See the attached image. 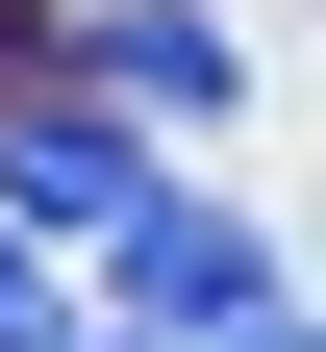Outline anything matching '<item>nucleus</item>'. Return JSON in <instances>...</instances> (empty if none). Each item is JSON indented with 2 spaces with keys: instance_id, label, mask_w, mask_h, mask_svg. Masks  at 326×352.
<instances>
[{
  "instance_id": "obj_1",
  "label": "nucleus",
  "mask_w": 326,
  "mask_h": 352,
  "mask_svg": "<svg viewBox=\"0 0 326 352\" xmlns=\"http://www.w3.org/2000/svg\"><path fill=\"white\" fill-rule=\"evenodd\" d=\"M75 76H101L126 126H226L251 101V25H226V0H75Z\"/></svg>"
},
{
  "instance_id": "obj_2",
  "label": "nucleus",
  "mask_w": 326,
  "mask_h": 352,
  "mask_svg": "<svg viewBox=\"0 0 326 352\" xmlns=\"http://www.w3.org/2000/svg\"><path fill=\"white\" fill-rule=\"evenodd\" d=\"M126 176H151V126H101V101H0V227H75V252H101Z\"/></svg>"
},
{
  "instance_id": "obj_3",
  "label": "nucleus",
  "mask_w": 326,
  "mask_h": 352,
  "mask_svg": "<svg viewBox=\"0 0 326 352\" xmlns=\"http://www.w3.org/2000/svg\"><path fill=\"white\" fill-rule=\"evenodd\" d=\"M25 327H51V227H0V352H25Z\"/></svg>"
},
{
  "instance_id": "obj_4",
  "label": "nucleus",
  "mask_w": 326,
  "mask_h": 352,
  "mask_svg": "<svg viewBox=\"0 0 326 352\" xmlns=\"http://www.w3.org/2000/svg\"><path fill=\"white\" fill-rule=\"evenodd\" d=\"M25 352H176V327H75V302H51V327H25Z\"/></svg>"
}]
</instances>
